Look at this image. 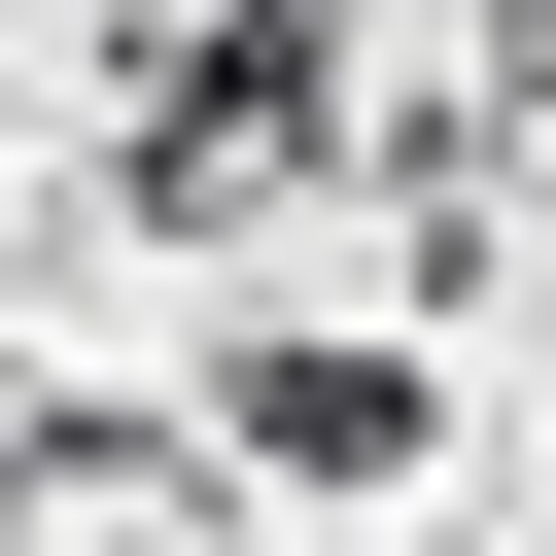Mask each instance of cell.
I'll return each instance as SVG.
<instances>
[{"mask_svg":"<svg viewBox=\"0 0 556 556\" xmlns=\"http://www.w3.org/2000/svg\"><path fill=\"white\" fill-rule=\"evenodd\" d=\"M208 452H243V486H417V452H452V348H348V313H313V348L208 382Z\"/></svg>","mask_w":556,"mask_h":556,"instance_id":"cell-1","label":"cell"}]
</instances>
